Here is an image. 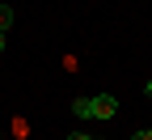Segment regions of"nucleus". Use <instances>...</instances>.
I'll return each instance as SVG.
<instances>
[{
	"instance_id": "obj_7",
	"label": "nucleus",
	"mask_w": 152,
	"mask_h": 140,
	"mask_svg": "<svg viewBox=\"0 0 152 140\" xmlns=\"http://www.w3.org/2000/svg\"><path fill=\"white\" fill-rule=\"evenodd\" d=\"M89 140H97V136H89Z\"/></svg>"
},
{
	"instance_id": "obj_2",
	"label": "nucleus",
	"mask_w": 152,
	"mask_h": 140,
	"mask_svg": "<svg viewBox=\"0 0 152 140\" xmlns=\"http://www.w3.org/2000/svg\"><path fill=\"white\" fill-rule=\"evenodd\" d=\"M72 110H76V119H93V102H89V98H76Z\"/></svg>"
},
{
	"instance_id": "obj_3",
	"label": "nucleus",
	"mask_w": 152,
	"mask_h": 140,
	"mask_svg": "<svg viewBox=\"0 0 152 140\" xmlns=\"http://www.w3.org/2000/svg\"><path fill=\"white\" fill-rule=\"evenodd\" d=\"M9 26H13V9L0 4V34H9Z\"/></svg>"
},
{
	"instance_id": "obj_8",
	"label": "nucleus",
	"mask_w": 152,
	"mask_h": 140,
	"mask_svg": "<svg viewBox=\"0 0 152 140\" xmlns=\"http://www.w3.org/2000/svg\"><path fill=\"white\" fill-rule=\"evenodd\" d=\"M0 140H4V136H0Z\"/></svg>"
},
{
	"instance_id": "obj_1",
	"label": "nucleus",
	"mask_w": 152,
	"mask_h": 140,
	"mask_svg": "<svg viewBox=\"0 0 152 140\" xmlns=\"http://www.w3.org/2000/svg\"><path fill=\"white\" fill-rule=\"evenodd\" d=\"M93 102V119H114L118 115V102H114L110 93H97V98H89Z\"/></svg>"
},
{
	"instance_id": "obj_5",
	"label": "nucleus",
	"mask_w": 152,
	"mask_h": 140,
	"mask_svg": "<svg viewBox=\"0 0 152 140\" xmlns=\"http://www.w3.org/2000/svg\"><path fill=\"white\" fill-rule=\"evenodd\" d=\"M144 93H148V98H152V76H148V85H144Z\"/></svg>"
},
{
	"instance_id": "obj_6",
	"label": "nucleus",
	"mask_w": 152,
	"mask_h": 140,
	"mask_svg": "<svg viewBox=\"0 0 152 140\" xmlns=\"http://www.w3.org/2000/svg\"><path fill=\"white\" fill-rule=\"evenodd\" d=\"M4 38H9V34H0V51H4Z\"/></svg>"
},
{
	"instance_id": "obj_4",
	"label": "nucleus",
	"mask_w": 152,
	"mask_h": 140,
	"mask_svg": "<svg viewBox=\"0 0 152 140\" xmlns=\"http://www.w3.org/2000/svg\"><path fill=\"white\" fill-rule=\"evenodd\" d=\"M131 140H152V127H140L135 136H131Z\"/></svg>"
}]
</instances>
